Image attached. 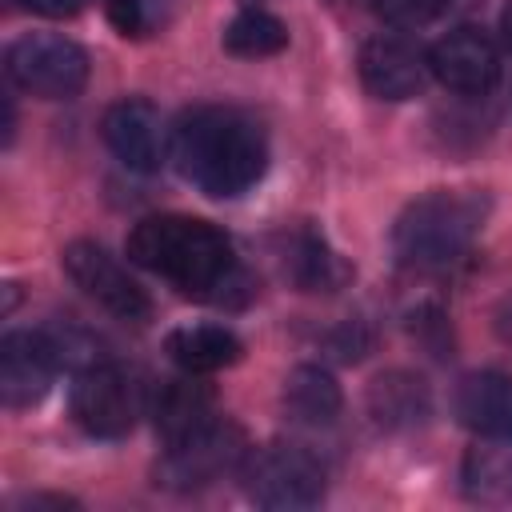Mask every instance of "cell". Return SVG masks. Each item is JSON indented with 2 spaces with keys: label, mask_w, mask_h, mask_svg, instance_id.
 <instances>
[{
  "label": "cell",
  "mask_w": 512,
  "mask_h": 512,
  "mask_svg": "<svg viewBox=\"0 0 512 512\" xmlns=\"http://www.w3.org/2000/svg\"><path fill=\"white\" fill-rule=\"evenodd\" d=\"M484 224V200L472 192H428L392 224V256L404 268L436 272L456 264Z\"/></svg>",
  "instance_id": "3957f363"
},
{
  "label": "cell",
  "mask_w": 512,
  "mask_h": 512,
  "mask_svg": "<svg viewBox=\"0 0 512 512\" xmlns=\"http://www.w3.org/2000/svg\"><path fill=\"white\" fill-rule=\"evenodd\" d=\"M240 476L248 496L264 508H312L324 496V464L292 440L252 448Z\"/></svg>",
  "instance_id": "52a82bcc"
},
{
  "label": "cell",
  "mask_w": 512,
  "mask_h": 512,
  "mask_svg": "<svg viewBox=\"0 0 512 512\" xmlns=\"http://www.w3.org/2000/svg\"><path fill=\"white\" fill-rule=\"evenodd\" d=\"M100 136L112 148V156L132 172H160V164L172 156V128L164 124L160 108L144 96H128L108 104L100 120Z\"/></svg>",
  "instance_id": "ba28073f"
},
{
  "label": "cell",
  "mask_w": 512,
  "mask_h": 512,
  "mask_svg": "<svg viewBox=\"0 0 512 512\" xmlns=\"http://www.w3.org/2000/svg\"><path fill=\"white\" fill-rule=\"evenodd\" d=\"M280 400H284L288 420L308 424V428H328V424L340 416V408H344L340 384H336L332 372L320 368V364H300V368H292L288 380H284Z\"/></svg>",
  "instance_id": "e0dca14e"
},
{
  "label": "cell",
  "mask_w": 512,
  "mask_h": 512,
  "mask_svg": "<svg viewBox=\"0 0 512 512\" xmlns=\"http://www.w3.org/2000/svg\"><path fill=\"white\" fill-rule=\"evenodd\" d=\"M500 44L512 52V0H508L504 12H500Z\"/></svg>",
  "instance_id": "cb8c5ba5"
},
{
  "label": "cell",
  "mask_w": 512,
  "mask_h": 512,
  "mask_svg": "<svg viewBox=\"0 0 512 512\" xmlns=\"http://www.w3.org/2000/svg\"><path fill=\"white\" fill-rule=\"evenodd\" d=\"M64 356L52 332H8L0 340V396L8 408H28L48 396Z\"/></svg>",
  "instance_id": "8fae6325"
},
{
  "label": "cell",
  "mask_w": 512,
  "mask_h": 512,
  "mask_svg": "<svg viewBox=\"0 0 512 512\" xmlns=\"http://www.w3.org/2000/svg\"><path fill=\"white\" fill-rule=\"evenodd\" d=\"M284 44H288L284 20H276V16L264 12V8H248V12H240V16L224 28V48H228L232 56L260 60V56H276Z\"/></svg>",
  "instance_id": "ffe728a7"
},
{
  "label": "cell",
  "mask_w": 512,
  "mask_h": 512,
  "mask_svg": "<svg viewBox=\"0 0 512 512\" xmlns=\"http://www.w3.org/2000/svg\"><path fill=\"white\" fill-rule=\"evenodd\" d=\"M104 12L124 36H148L164 20V0H104Z\"/></svg>",
  "instance_id": "44dd1931"
},
{
  "label": "cell",
  "mask_w": 512,
  "mask_h": 512,
  "mask_svg": "<svg viewBox=\"0 0 512 512\" xmlns=\"http://www.w3.org/2000/svg\"><path fill=\"white\" fill-rule=\"evenodd\" d=\"M248 452L252 448H248L244 432L232 420L216 416L204 428H196L192 436H184L176 444H164V456L156 464V484L176 488V492L204 488V484H212L228 472H240Z\"/></svg>",
  "instance_id": "8992f818"
},
{
  "label": "cell",
  "mask_w": 512,
  "mask_h": 512,
  "mask_svg": "<svg viewBox=\"0 0 512 512\" xmlns=\"http://www.w3.org/2000/svg\"><path fill=\"white\" fill-rule=\"evenodd\" d=\"M284 268L288 276L304 288V292H336L348 284L352 268L348 260L312 228H300L292 240H288V256H284Z\"/></svg>",
  "instance_id": "ac0fdd59"
},
{
  "label": "cell",
  "mask_w": 512,
  "mask_h": 512,
  "mask_svg": "<svg viewBox=\"0 0 512 512\" xmlns=\"http://www.w3.org/2000/svg\"><path fill=\"white\" fill-rule=\"evenodd\" d=\"M164 348H168V356L184 372H196V376L220 372V368L236 364L240 352H244L240 336L232 328H224V324H184V328H172Z\"/></svg>",
  "instance_id": "2e32d148"
},
{
  "label": "cell",
  "mask_w": 512,
  "mask_h": 512,
  "mask_svg": "<svg viewBox=\"0 0 512 512\" xmlns=\"http://www.w3.org/2000/svg\"><path fill=\"white\" fill-rule=\"evenodd\" d=\"M368 408L384 428H412L428 416V384L412 372H384L368 388Z\"/></svg>",
  "instance_id": "d6986e66"
},
{
  "label": "cell",
  "mask_w": 512,
  "mask_h": 512,
  "mask_svg": "<svg viewBox=\"0 0 512 512\" xmlns=\"http://www.w3.org/2000/svg\"><path fill=\"white\" fill-rule=\"evenodd\" d=\"M60 260H64V272L72 276V284H76L84 296H92L100 308H108L112 316H120V320H144V316L152 312L148 292H144V288L128 276V268H124L116 256H108L100 244H92V240H72Z\"/></svg>",
  "instance_id": "9c48e42d"
},
{
  "label": "cell",
  "mask_w": 512,
  "mask_h": 512,
  "mask_svg": "<svg viewBox=\"0 0 512 512\" xmlns=\"http://www.w3.org/2000/svg\"><path fill=\"white\" fill-rule=\"evenodd\" d=\"M124 248L132 264L156 272L160 280H168L176 292L192 300L240 308L256 292L252 272L240 264L232 240L208 220L180 216V212L148 216L128 232Z\"/></svg>",
  "instance_id": "6da1fadb"
},
{
  "label": "cell",
  "mask_w": 512,
  "mask_h": 512,
  "mask_svg": "<svg viewBox=\"0 0 512 512\" xmlns=\"http://www.w3.org/2000/svg\"><path fill=\"white\" fill-rule=\"evenodd\" d=\"M432 76L460 96H484L500 80V48L484 28H452L428 48Z\"/></svg>",
  "instance_id": "30bf717a"
},
{
  "label": "cell",
  "mask_w": 512,
  "mask_h": 512,
  "mask_svg": "<svg viewBox=\"0 0 512 512\" xmlns=\"http://www.w3.org/2000/svg\"><path fill=\"white\" fill-rule=\"evenodd\" d=\"M172 164L204 196L232 200L264 176L268 140L252 116L220 104H200L188 108L172 128Z\"/></svg>",
  "instance_id": "7a4b0ae2"
},
{
  "label": "cell",
  "mask_w": 512,
  "mask_h": 512,
  "mask_svg": "<svg viewBox=\"0 0 512 512\" xmlns=\"http://www.w3.org/2000/svg\"><path fill=\"white\" fill-rule=\"evenodd\" d=\"M148 388L144 380L112 360L84 364L72 384V416L88 436L120 440L136 428V420L148 412Z\"/></svg>",
  "instance_id": "277c9868"
},
{
  "label": "cell",
  "mask_w": 512,
  "mask_h": 512,
  "mask_svg": "<svg viewBox=\"0 0 512 512\" xmlns=\"http://www.w3.org/2000/svg\"><path fill=\"white\" fill-rule=\"evenodd\" d=\"M428 76V52H420L408 36H372L360 48V80L380 100H408Z\"/></svg>",
  "instance_id": "7c38bea8"
},
{
  "label": "cell",
  "mask_w": 512,
  "mask_h": 512,
  "mask_svg": "<svg viewBox=\"0 0 512 512\" xmlns=\"http://www.w3.org/2000/svg\"><path fill=\"white\" fill-rule=\"evenodd\" d=\"M20 8H28V12H40V16H52V20H60V16H76L88 0H16Z\"/></svg>",
  "instance_id": "603a6c76"
},
{
  "label": "cell",
  "mask_w": 512,
  "mask_h": 512,
  "mask_svg": "<svg viewBox=\"0 0 512 512\" xmlns=\"http://www.w3.org/2000/svg\"><path fill=\"white\" fill-rule=\"evenodd\" d=\"M148 412H152L156 436L164 444H176V440L192 436L196 428H204L208 420H216V396L208 384L196 380V372H188L180 380H164L152 392Z\"/></svg>",
  "instance_id": "5bb4252c"
},
{
  "label": "cell",
  "mask_w": 512,
  "mask_h": 512,
  "mask_svg": "<svg viewBox=\"0 0 512 512\" xmlns=\"http://www.w3.org/2000/svg\"><path fill=\"white\" fill-rule=\"evenodd\" d=\"M452 412L476 436H512V376L468 372L452 392Z\"/></svg>",
  "instance_id": "4fadbf2b"
},
{
  "label": "cell",
  "mask_w": 512,
  "mask_h": 512,
  "mask_svg": "<svg viewBox=\"0 0 512 512\" xmlns=\"http://www.w3.org/2000/svg\"><path fill=\"white\" fill-rule=\"evenodd\" d=\"M460 484L472 504H512V436H480L464 452Z\"/></svg>",
  "instance_id": "9a60e30c"
},
{
  "label": "cell",
  "mask_w": 512,
  "mask_h": 512,
  "mask_svg": "<svg viewBox=\"0 0 512 512\" xmlns=\"http://www.w3.org/2000/svg\"><path fill=\"white\" fill-rule=\"evenodd\" d=\"M372 8L380 20H388L396 28H424V24L440 20L452 8V0H372Z\"/></svg>",
  "instance_id": "7402d4cb"
},
{
  "label": "cell",
  "mask_w": 512,
  "mask_h": 512,
  "mask_svg": "<svg viewBox=\"0 0 512 512\" xmlns=\"http://www.w3.org/2000/svg\"><path fill=\"white\" fill-rule=\"evenodd\" d=\"M4 72L40 100H72L88 84V52L60 32H28L8 44Z\"/></svg>",
  "instance_id": "5b68a950"
}]
</instances>
